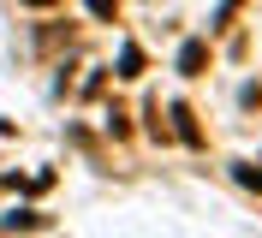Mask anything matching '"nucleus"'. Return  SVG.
I'll use <instances>...</instances> for the list:
<instances>
[{
  "mask_svg": "<svg viewBox=\"0 0 262 238\" xmlns=\"http://www.w3.org/2000/svg\"><path fill=\"white\" fill-rule=\"evenodd\" d=\"M203 66H209V42H185L179 48V72L185 78H203Z\"/></svg>",
  "mask_w": 262,
  "mask_h": 238,
  "instance_id": "f257e3e1",
  "label": "nucleus"
},
{
  "mask_svg": "<svg viewBox=\"0 0 262 238\" xmlns=\"http://www.w3.org/2000/svg\"><path fill=\"white\" fill-rule=\"evenodd\" d=\"M173 119H179V137L191 143V149H203V125H196V119H191V107H185V101H179V107H173Z\"/></svg>",
  "mask_w": 262,
  "mask_h": 238,
  "instance_id": "f03ea898",
  "label": "nucleus"
},
{
  "mask_svg": "<svg viewBox=\"0 0 262 238\" xmlns=\"http://www.w3.org/2000/svg\"><path fill=\"white\" fill-rule=\"evenodd\" d=\"M119 78H143V48H137V42L119 48Z\"/></svg>",
  "mask_w": 262,
  "mask_h": 238,
  "instance_id": "7ed1b4c3",
  "label": "nucleus"
},
{
  "mask_svg": "<svg viewBox=\"0 0 262 238\" xmlns=\"http://www.w3.org/2000/svg\"><path fill=\"white\" fill-rule=\"evenodd\" d=\"M90 12H96L101 24H114V12H119V0H90Z\"/></svg>",
  "mask_w": 262,
  "mask_h": 238,
  "instance_id": "20e7f679",
  "label": "nucleus"
},
{
  "mask_svg": "<svg viewBox=\"0 0 262 238\" xmlns=\"http://www.w3.org/2000/svg\"><path fill=\"white\" fill-rule=\"evenodd\" d=\"M238 185H256L262 190V167H238Z\"/></svg>",
  "mask_w": 262,
  "mask_h": 238,
  "instance_id": "39448f33",
  "label": "nucleus"
},
{
  "mask_svg": "<svg viewBox=\"0 0 262 238\" xmlns=\"http://www.w3.org/2000/svg\"><path fill=\"white\" fill-rule=\"evenodd\" d=\"M24 6H54V0H24Z\"/></svg>",
  "mask_w": 262,
  "mask_h": 238,
  "instance_id": "423d86ee",
  "label": "nucleus"
}]
</instances>
